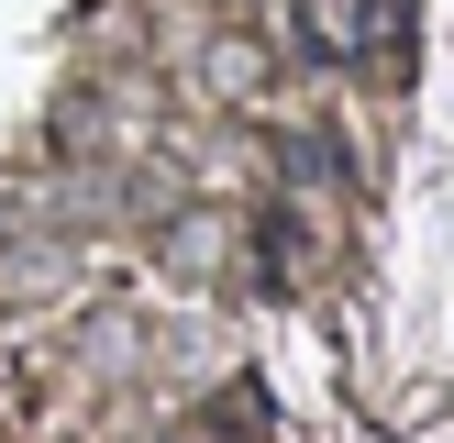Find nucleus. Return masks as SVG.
Segmentation results:
<instances>
[{"label": "nucleus", "instance_id": "nucleus-1", "mask_svg": "<svg viewBox=\"0 0 454 443\" xmlns=\"http://www.w3.org/2000/svg\"><path fill=\"white\" fill-rule=\"evenodd\" d=\"M0 233H12V211H0Z\"/></svg>", "mask_w": 454, "mask_h": 443}]
</instances>
